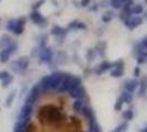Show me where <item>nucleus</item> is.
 <instances>
[{"label": "nucleus", "mask_w": 147, "mask_h": 132, "mask_svg": "<svg viewBox=\"0 0 147 132\" xmlns=\"http://www.w3.org/2000/svg\"><path fill=\"white\" fill-rule=\"evenodd\" d=\"M14 132H101L79 78L52 74L32 88Z\"/></svg>", "instance_id": "obj_1"}, {"label": "nucleus", "mask_w": 147, "mask_h": 132, "mask_svg": "<svg viewBox=\"0 0 147 132\" xmlns=\"http://www.w3.org/2000/svg\"><path fill=\"white\" fill-rule=\"evenodd\" d=\"M137 86H138V82L135 81V79H132V81H129L127 83H125V90H126V93L132 94Z\"/></svg>", "instance_id": "obj_2"}, {"label": "nucleus", "mask_w": 147, "mask_h": 132, "mask_svg": "<svg viewBox=\"0 0 147 132\" xmlns=\"http://www.w3.org/2000/svg\"><path fill=\"white\" fill-rule=\"evenodd\" d=\"M127 127H129L127 122H123V123H121L120 126H117L112 132H125L126 130H127Z\"/></svg>", "instance_id": "obj_3"}, {"label": "nucleus", "mask_w": 147, "mask_h": 132, "mask_svg": "<svg viewBox=\"0 0 147 132\" xmlns=\"http://www.w3.org/2000/svg\"><path fill=\"white\" fill-rule=\"evenodd\" d=\"M133 116H134V112H133L132 109H129V110L124 111V113H123V118L125 120H131L133 118Z\"/></svg>", "instance_id": "obj_4"}, {"label": "nucleus", "mask_w": 147, "mask_h": 132, "mask_svg": "<svg viewBox=\"0 0 147 132\" xmlns=\"http://www.w3.org/2000/svg\"><path fill=\"white\" fill-rule=\"evenodd\" d=\"M143 43H144L147 46V39H145V40H144V42H143Z\"/></svg>", "instance_id": "obj_5"}, {"label": "nucleus", "mask_w": 147, "mask_h": 132, "mask_svg": "<svg viewBox=\"0 0 147 132\" xmlns=\"http://www.w3.org/2000/svg\"><path fill=\"white\" fill-rule=\"evenodd\" d=\"M141 132H147V127L145 128V129H143V130H142Z\"/></svg>", "instance_id": "obj_6"}]
</instances>
